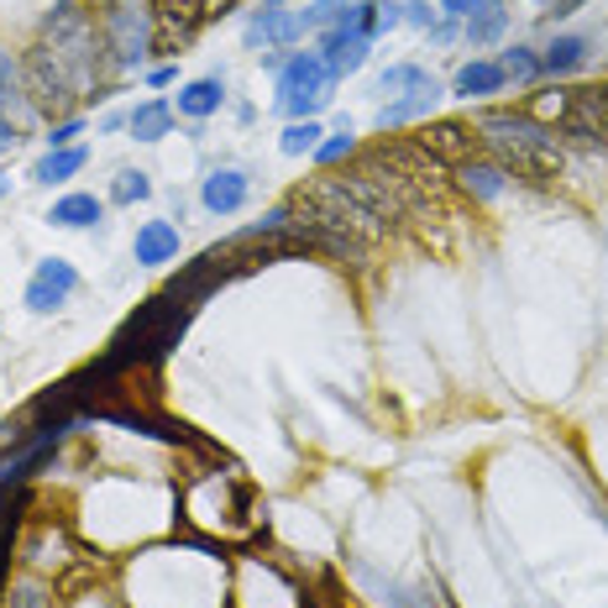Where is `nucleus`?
<instances>
[{
    "instance_id": "obj_1",
    "label": "nucleus",
    "mask_w": 608,
    "mask_h": 608,
    "mask_svg": "<svg viewBox=\"0 0 608 608\" xmlns=\"http://www.w3.org/2000/svg\"><path fill=\"white\" fill-rule=\"evenodd\" d=\"M195 321V304L189 300H174V294H158V300H147L132 321L116 331V342L105 352L101 363L90 367L95 373V388H116L132 373V367H153L163 363L174 346L184 342V331Z\"/></svg>"
},
{
    "instance_id": "obj_2",
    "label": "nucleus",
    "mask_w": 608,
    "mask_h": 608,
    "mask_svg": "<svg viewBox=\"0 0 608 608\" xmlns=\"http://www.w3.org/2000/svg\"><path fill=\"white\" fill-rule=\"evenodd\" d=\"M478 143L493 153V163L514 179L546 184L567 168V147L546 122H535L530 111H483L478 116Z\"/></svg>"
},
{
    "instance_id": "obj_3",
    "label": "nucleus",
    "mask_w": 608,
    "mask_h": 608,
    "mask_svg": "<svg viewBox=\"0 0 608 608\" xmlns=\"http://www.w3.org/2000/svg\"><path fill=\"white\" fill-rule=\"evenodd\" d=\"M289 210H294L300 226H325V231L357 237V242H367V247L378 242V237H388V221L342 179V174H321V179H310L304 189H294Z\"/></svg>"
},
{
    "instance_id": "obj_4",
    "label": "nucleus",
    "mask_w": 608,
    "mask_h": 608,
    "mask_svg": "<svg viewBox=\"0 0 608 608\" xmlns=\"http://www.w3.org/2000/svg\"><path fill=\"white\" fill-rule=\"evenodd\" d=\"M42 42L63 59V69L80 80V90H95L105 59H111V48H105V32L90 21V11H80V0H59V6L48 11Z\"/></svg>"
},
{
    "instance_id": "obj_5",
    "label": "nucleus",
    "mask_w": 608,
    "mask_h": 608,
    "mask_svg": "<svg viewBox=\"0 0 608 608\" xmlns=\"http://www.w3.org/2000/svg\"><path fill=\"white\" fill-rule=\"evenodd\" d=\"M184 520L189 525H210L216 535H247L258 525L252 520V488L237 472H200L184 488Z\"/></svg>"
},
{
    "instance_id": "obj_6",
    "label": "nucleus",
    "mask_w": 608,
    "mask_h": 608,
    "mask_svg": "<svg viewBox=\"0 0 608 608\" xmlns=\"http://www.w3.org/2000/svg\"><path fill=\"white\" fill-rule=\"evenodd\" d=\"M336 74L325 69L321 53H289L279 69V105H284L294 122H315V111L331 101Z\"/></svg>"
},
{
    "instance_id": "obj_7",
    "label": "nucleus",
    "mask_w": 608,
    "mask_h": 608,
    "mask_svg": "<svg viewBox=\"0 0 608 608\" xmlns=\"http://www.w3.org/2000/svg\"><path fill=\"white\" fill-rule=\"evenodd\" d=\"M21 84H27V101L38 105L42 116H63V111L74 105V95H80V80L63 69V59L48 48V42H38V48L27 53V63H21Z\"/></svg>"
},
{
    "instance_id": "obj_8",
    "label": "nucleus",
    "mask_w": 608,
    "mask_h": 608,
    "mask_svg": "<svg viewBox=\"0 0 608 608\" xmlns=\"http://www.w3.org/2000/svg\"><path fill=\"white\" fill-rule=\"evenodd\" d=\"M562 147L583 143L593 153H608V84H588V90H572L567 101V122L556 126Z\"/></svg>"
},
{
    "instance_id": "obj_9",
    "label": "nucleus",
    "mask_w": 608,
    "mask_h": 608,
    "mask_svg": "<svg viewBox=\"0 0 608 608\" xmlns=\"http://www.w3.org/2000/svg\"><path fill=\"white\" fill-rule=\"evenodd\" d=\"M310 32H321V21L310 6H258L247 21V42L252 48H294Z\"/></svg>"
},
{
    "instance_id": "obj_10",
    "label": "nucleus",
    "mask_w": 608,
    "mask_h": 608,
    "mask_svg": "<svg viewBox=\"0 0 608 608\" xmlns=\"http://www.w3.org/2000/svg\"><path fill=\"white\" fill-rule=\"evenodd\" d=\"M205 21H210V6H205V0H153V42H158L163 53L189 48Z\"/></svg>"
},
{
    "instance_id": "obj_11",
    "label": "nucleus",
    "mask_w": 608,
    "mask_h": 608,
    "mask_svg": "<svg viewBox=\"0 0 608 608\" xmlns=\"http://www.w3.org/2000/svg\"><path fill=\"white\" fill-rule=\"evenodd\" d=\"M105 48H111L116 69H143L147 48H153V27L132 6H111L105 11Z\"/></svg>"
},
{
    "instance_id": "obj_12",
    "label": "nucleus",
    "mask_w": 608,
    "mask_h": 608,
    "mask_svg": "<svg viewBox=\"0 0 608 608\" xmlns=\"http://www.w3.org/2000/svg\"><path fill=\"white\" fill-rule=\"evenodd\" d=\"M74 289H80V268L63 263V258H42L32 268V284H27V310L32 315H53V310H63L74 300Z\"/></svg>"
},
{
    "instance_id": "obj_13",
    "label": "nucleus",
    "mask_w": 608,
    "mask_h": 608,
    "mask_svg": "<svg viewBox=\"0 0 608 608\" xmlns=\"http://www.w3.org/2000/svg\"><path fill=\"white\" fill-rule=\"evenodd\" d=\"M415 143L426 147L436 163H467V158H478V147H483L472 122H426Z\"/></svg>"
},
{
    "instance_id": "obj_14",
    "label": "nucleus",
    "mask_w": 608,
    "mask_h": 608,
    "mask_svg": "<svg viewBox=\"0 0 608 608\" xmlns=\"http://www.w3.org/2000/svg\"><path fill=\"white\" fill-rule=\"evenodd\" d=\"M247 195H252V179H247L242 168H216L200 189V200H205L210 216H237L247 205Z\"/></svg>"
},
{
    "instance_id": "obj_15",
    "label": "nucleus",
    "mask_w": 608,
    "mask_h": 608,
    "mask_svg": "<svg viewBox=\"0 0 608 608\" xmlns=\"http://www.w3.org/2000/svg\"><path fill=\"white\" fill-rule=\"evenodd\" d=\"M367 48H373V42L346 38V32H336V27H325V38H321V59H325V69H331L336 80H346V74H357V69L367 63Z\"/></svg>"
},
{
    "instance_id": "obj_16",
    "label": "nucleus",
    "mask_w": 608,
    "mask_h": 608,
    "mask_svg": "<svg viewBox=\"0 0 608 608\" xmlns=\"http://www.w3.org/2000/svg\"><path fill=\"white\" fill-rule=\"evenodd\" d=\"M179 258V226L174 221H147L137 231V263L143 268H163Z\"/></svg>"
},
{
    "instance_id": "obj_17",
    "label": "nucleus",
    "mask_w": 608,
    "mask_h": 608,
    "mask_svg": "<svg viewBox=\"0 0 608 608\" xmlns=\"http://www.w3.org/2000/svg\"><path fill=\"white\" fill-rule=\"evenodd\" d=\"M226 105V84L210 74V80H195L179 90V116H189V122H205V116H216Z\"/></svg>"
},
{
    "instance_id": "obj_18",
    "label": "nucleus",
    "mask_w": 608,
    "mask_h": 608,
    "mask_svg": "<svg viewBox=\"0 0 608 608\" xmlns=\"http://www.w3.org/2000/svg\"><path fill=\"white\" fill-rule=\"evenodd\" d=\"M509 27V11L504 0H478L472 11H467V42L472 48H488V42H499Z\"/></svg>"
},
{
    "instance_id": "obj_19",
    "label": "nucleus",
    "mask_w": 608,
    "mask_h": 608,
    "mask_svg": "<svg viewBox=\"0 0 608 608\" xmlns=\"http://www.w3.org/2000/svg\"><path fill=\"white\" fill-rule=\"evenodd\" d=\"M504 84H509V80H504V69H499V63L472 59V63H462V69H457V84H451V90L472 101V95H499Z\"/></svg>"
},
{
    "instance_id": "obj_20",
    "label": "nucleus",
    "mask_w": 608,
    "mask_h": 608,
    "mask_svg": "<svg viewBox=\"0 0 608 608\" xmlns=\"http://www.w3.org/2000/svg\"><path fill=\"white\" fill-rule=\"evenodd\" d=\"M583 63H588V38L567 32V38H556L546 53H541V74H556V80H562V74H577Z\"/></svg>"
},
{
    "instance_id": "obj_21",
    "label": "nucleus",
    "mask_w": 608,
    "mask_h": 608,
    "mask_svg": "<svg viewBox=\"0 0 608 608\" xmlns=\"http://www.w3.org/2000/svg\"><path fill=\"white\" fill-rule=\"evenodd\" d=\"M457 179H462V189L467 195H478V200H499L504 195V184H509V174L499 168V163H457Z\"/></svg>"
},
{
    "instance_id": "obj_22",
    "label": "nucleus",
    "mask_w": 608,
    "mask_h": 608,
    "mask_svg": "<svg viewBox=\"0 0 608 608\" xmlns=\"http://www.w3.org/2000/svg\"><path fill=\"white\" fill-rule=\"evenodd\" d=\"M420 90H441L436 74H426L420 63H394V69H384V80H378V95H394V101L420 95Z\"/></svg>"
},
{
    "instance_id": "obj_23",
    "label": "nucleus",
    "mask_w": 608,
    "mask_h": 608,
    "mask_svg": "<svg viewBox=\"0 0 608 608\" xmlns=\"http://www.w3.org/2000/svg\"><path fill=\"white\" fill-rule=\"evenodd\" d=\"M132 137H137V143H163V137H168V132H174V105L168 101H147V105H137V111H132Z\"/></svg>"
},
{
    "instance_id": "obj_24",
    "label": "nucleus",
    "mask_w": 608,
    "mask_h": 608,
    "mask_svg": "<svg viewBox=\"0 0 608 608\" xmlns=\"http://www.w3.org/2000/svg\"><path fill=\"white\" fill-rule=\"evenodd\" d=\"M105 205L95 200V195H63L53 210H48V221L53 226H69V231H90V226L101 221Z\"/></svg>"
},
{
    "instance_id": "obj_25",
    "label": "nucleus",
    "mask_w": 608,
    "mask_h": 608,
    "mask_svg": "<svg viewBox=\"0 0 608 608\" xmlns=\"http://www.w3.org/2000/svg\"><path fill=\"white\" fill-rule=\"evenodd\" d=\"M436 101H441V90H420V95H405V101H388L384 111H378V132H394V126H405V122H420V116L436 111Z\"/></svg>"
},
{
    "instance_id": "obj_26",
    "label": "nucleus",
    "mask_w": 608,
    "mask_h": 608,
    "mask_svg": "<svg viewBox=\"0 0 608 608\" xmlns=\"http://www.w3.org/2000/svg\"><path fill=\"white\" fill-rule=\"evenodd\" d=\"M84 163H90L84 147H59V153H48V158L32 168V179H38V184H63V179H74Z\"/></svg>"
},
{
    "instance_id": "obj_27",
    "label": "nucleus",
    "mask_w": 608,
    "mask_h": 608,
    "mask_svg": "<svg viewBox=\"0 0 608 608\" xmlns=\"http://www.w3.org/2000/svg\"><path fill=\"white\" fill-rule=\"evenodd\" d=\"M499 69H504V80H520V84H530V80H541V53L535 48H509L504 59H499Z\"/></svg>"
},
{
    "instance_id": "obj_28",
    "label": "nucleus",
    "mask_w": 608,
    "mask_h": 608,
    "mask_svg": "<svg viewBox=\"0 0 608 608\" xmlns=\"http://www.w3.org/2000/svg\"><path fill=\"white\" fill-rule=\"evenodd\" d=\"M147 195H153V179H147L143 168H122L116 184H111V200L116 205H137V200H147Z\"/></svg>"
},
{
    "instance_id": "obj_29",
    "label": "nucleus",
    "mask_w": 608,
    "mask_h": 608,
    "mask_svg": "<svg viewBox=\"0 0 608 608\" xmlns=\"http://www.w3.org/2000/svg\"><path fill=\"white\" fill-rule=\"evenodd\" d=\"M321 137H325V132L315 122H294L284 132V143H279V147H284L289 158H300V153H315V147H321Z\"/></svg>"
},
{
    "instance_id": "obj_30",
    "label": "nucleus",
    "mask_w": 608,
    "mask_h": 608,
    "mask_svg": "<svg viewBox=\"0 0 608 608\" xmlns=\"http://www.w3.org/2000/svg\"><path fill=\"white\" fill-rule=\"evenodd\" d=\"M315 158L331 168V163H342V158H352V122H342V132L331 137V143H321L315 147Z\"/></svg>"
},
{
    "instance_id": "obj_31",
    "label": "nucleus",
    "mask_w": 608,
    "mask_h": 608,
    "mask_svg": "<svg viewBox=\"0 0 608 608\" xmlns=\"http://www.w3.org/2000/svg\"><path fill=\"white\" fill-rule=\"evenodd\" d=\"M6 608H48V588L42 583H21L17 593H6Z\"/></svg>"
},
{
    "instance_id": "obj_32",
    "label": "nucleus",
    "mask_w": 608,
    "mask_h": 608,
    "mask_svg": "<svg viewBox=\"0 0 608 608\" xmlns=\"http://www.w3.org/2000/svg\"><path fill=\"white\" fill-rule=\"evenodd\" d=\"M84 132V122L74 116V122H59L53 132H48V153H59V147H74V137Z\"/></svg>"
},
{
    "instance_id": "obj_33",
    "label": "nucleus",
    "mask_w": 608,
    "mask_h": 608,
    "mask_svg": "<svg viewBox=\"0 0 608 608\" xmlns=\"http://www.w3.org/2000/svg\"><path fill=\"white\" fill-rule=\"evenodd\" d=\"M399 17H405L409 27H436V6H430V0H409V6H399Z\"/></svg>"
},
{
    "instance_id": "obj_34",
    "label": "nucleus",
    "mask_w": 608,
    "mask_h": 608,
    "mask_svg": "<svg viewBox=\"0 0 608 608\" xmlns=\"http://www.w3.org/2000/svg\"><path fill=\"white\" fill-rule=\"evenodd\" d=\"M346 6H352V0H315L310 11H315V21H321V27H336V21H342V11H346Z\"/></svg>"
},
{
    "instance_id": "obj_35",
    "label": "nucleus",
    "mask_w": 608,
    "mask_h": 608,
    "mask_svg": "<svg viewBox=\"0 0 608 608\" xmlns=\"http://www.w3.org/2000/svg\"><path fill=\"white\" fill-rule=\"evenodd\" d=\"M17 143H21V126L11 116H0V153H11Z\"/></svg>"
},
{
    "instance_id": "obj_36",
    "label": "nucleus",
    "mask_w": 608,
    "mask_h": 608,
    "mask_svg": "<svg viewBox=\"0 0 608 608\" xmlns=\"http://www.w3.org/2000/svg\"><path fill=\"white\" fill-rule=\"evenodd\" d=\"M147 84H174V63H158V69H153V74H147Z\"/></svg>"
},
{
    "instance_id": "obj_37",
    "label": "nucleus",
    "mask_w": 608,
    "mask_h": 608,
    "mask_svg": "<svg viewBox=\"0 0 608 608\" xmlns=\"http://www.w3.org/2000/svg\"><path fill=\"white\" fill-rule=\"evenodd\" d=\"M126 122H132V116H122V111H111V116H105V122H101V132H116V126H126Z\"/></svg>"
},
{
    "instance_id": "obj_38",
    "label": "nucleus",
    "mask_w": 608,
    "mask_h": 608,
    "mask_svg": "<svg viewBox=\"0 0 608 608\" xmlns=\"http://www.w3.org/2000/svg\"><path fill=\"white\" fill-rule=\"evenodd\" d=\"M577 6H583V0H556V11H551V17H572Z\"/></svg>"
},
{
    "instance_id": "obj_39",
    "label": "nucleus",
    "mask_w": 608,
    "mask_h": 608,
    "mask_svg": "<svg viewBox=\"0 0 608 608\" xmlns=\"http://www.w3.org/2000/svg\"><path fill=\"white\" fill-rule=\"evenodd\" d=\"M80 608H105V604H101V598H90V604H80Z\"/></svg>"
},
{
    "instance_id": "obj_40",
    "label": "nucleus",
    "mask_w": 608,
    "mask_h": 608,
    "mask_svg": "<svg viewBox=\"0 0 608 608\" xmlns=\"http://www.w3.org/2000/svg\"><path fill=\"white\" fill-rule=\"evenodd\" d=\"M0 195H6V174H0Z\"/></svg>"
}]
</instances>
